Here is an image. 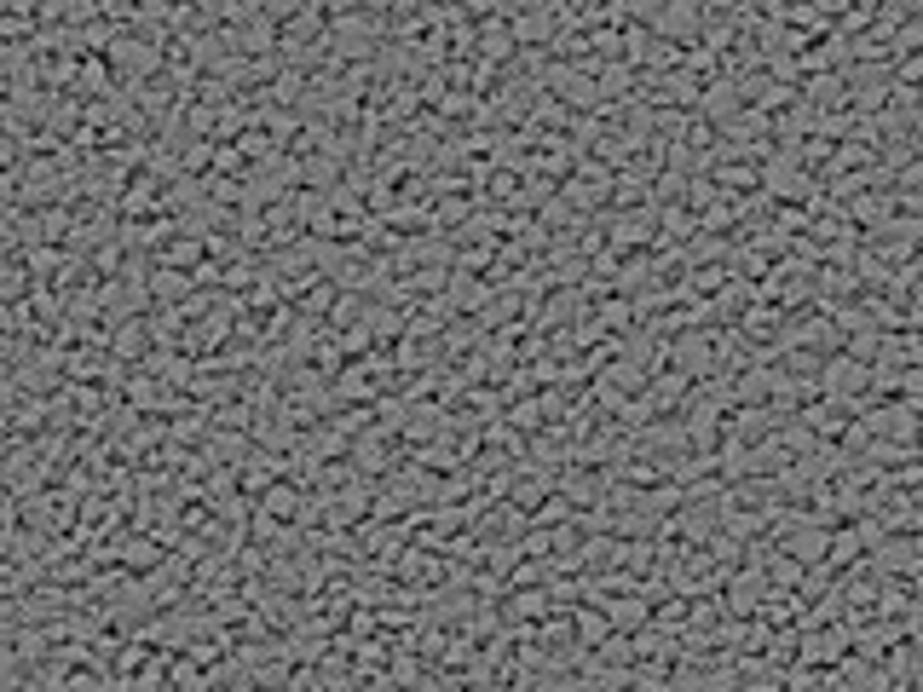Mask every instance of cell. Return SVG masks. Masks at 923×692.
I'll return each instance as SVG.
<instances>
[]
</instances>
